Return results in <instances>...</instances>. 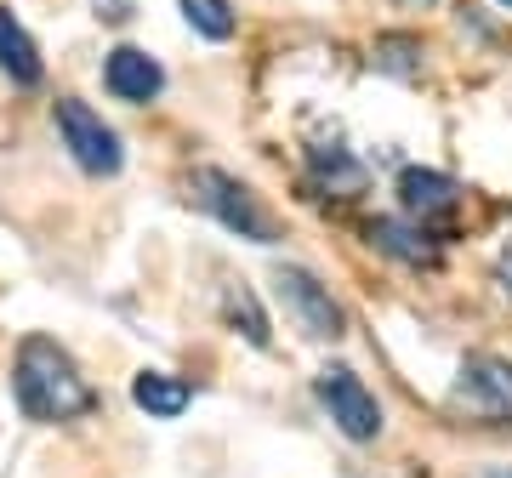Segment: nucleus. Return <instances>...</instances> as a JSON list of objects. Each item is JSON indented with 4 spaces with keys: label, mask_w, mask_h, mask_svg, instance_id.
I'll use <instances>...</instances> for the list:
<instances>
[{
    "label": "nucleus",
    "mask_w": 512,
    "mask_h": 478,
    "mask_svg": "<svg viewBox=\"0 0 512 478\" xmlns=\"http://www.w3.org/2000/svg\"><path fill=\"white\" fill-rule=\"evenodd\" d=\"M274 291H279V302L291 308V319L313 336V342H336V336L348 331L342 308L330 302V291L308 274V268H296V262H279V268H274Z\"/></svg>",
    "instance_id": "6"
},
{
    "label": "nucleus",
    "mask_w": 512,
    "mask_h": 478,
    "mask_svg": "<svg viewBox=\"0 0 512 478\" xmlns=\"http://www.w3.org/2000/svg\"><path fill=\"white\" fill-rule=\"evenodd\" d=\"M92 12H97V23H131V0H92Z\"/></svg>",
    "instance_id": "16"
},
{
    "label": "nucleus",
    "mask_w": 512,
    "mask_h": 478,
    "mask_svg": "<svg viewBox=\"0 0 512 478\" xmlns=\"http://www.w3.org/2000/svg\"><path fill=\"white\" fill-rule=\"evenodd\" d=\"M12 393H18V410L29 422H74L97 405L92 382L52 336H23L18 365H12Z\"/></svg>",
    "instance_id": "1"
},
{
    "label": "nucleus",
    "mask_w": 512,
    "mask_h": 478,
    "mask_svg": "<svg viewBox=\"0 0 512 478\" xmlns=\"http://www.w3.org/2000/svg\"><path fill=\"white\" fill-rule=\"evenodd\" d=\"M365 239L382 257H399V262H410V268H433V262H439V251L427 245V234L410 228V222H399V217H376L365 228Z\"/></svg>",
    "instance_id": "10"
},
{
    "label": "nucleus",
    "mask_w": 512,
    "mask_h": 478,
    "mask_svg": "<svg viewBox=\"0 0 512 478\" xmlns=\"http://www.w3.org/2000/svg\"><path fill=\"white\" fill-rule=\"evenodd\" d=\"M103 86H109V97H120V103H154V97L165 92V69L143 52V46H114V52L103 57Z\"/></svg>",
    "instance_id": "7"
},
{
    "label": "nucleus",
    "mask_w": 512,
    "mask_h": 478,
    "mask_svg": "<svg viewBox=\"0 0 512 478\" xmlns=\"http://www.w3.org/2000/svg\"><path fill=\"white\" fill-rule=\"evenodd\" d=\"M313 393H319V405L330 410V422H336L342 439L370 444L376 433H382V405H376V393H370L348 365H325L319 376H313Z\"/></svg>",
    "instance_id": "5"
},
{
    "label": "nucleus",
    "mask_w": 512,
    "mask_h": 478,
    "mask_svg": "<svg viewBox=\"0 0 512 478\" xmlns=\"http://www.w3.org/2000/svg\"><path fill=\"white\" fill-rule=\"evenodd\" d=\"M399 205H404V217L433 222V217H450V211L461 205V188L450 183L444 171L404 166V171H399Z\"/></svg>",
    "instance_id": "8"
},
{
    "label": "nucleus",
    "mask_w": 512,
    "mask_h": 478,
    "mask_svg": "<svg viewBox=\"0 0 512 478\" xmlns=\"http://www.w3.org/2000/svg\"><path fill=\"white\" fill-rule=\"evenodd\" d=\"M404 6H433V0H404Z\"/></svg>",
    "instance_id": "18"
},
{
    "label": "nucleus",
    "mask_w": 512,
    "mask_h": 478,
    "mask_svg": "<svg viewBox=\"0 0 512 478\" xmlns=\"http://www.w3.org/2000/svg\"><path fill=\"white\" fill-rule=\"evenodd\" d=\"M0 69L12 74L18 86H40V74H46V63H40V46L29 40V29H23L12 12H0Z\"/></svg>",
    "instance_id": "11"
},
{
    "label": "nucleus",
    "mask_w": 512,
    "mask_h": 478,
    "mask_svg": "<svg viewBox=\"0 0 512 478\" xmlns=\"http://www.w3.org/2000/svg\"><path fill=\"white\" fill-rule=\"evenodd\" d=\"M188 399H194L188 382L183 376H171V370H137V376H131V405L148 410V416H160V422L183 416Z\"/></svg>",
    "instance_id": "9"
},
{
    "label": "nucleus",
    "mask_w": 512,
    "mask_h": 478,
    "mask_svg": "<svg viewBox=\"0 0 512 478\" xmlns=\"http://www.w3.org/2000/svg\"><path fill=\"white\" fill-rule=\"evenodd\" d=\"M490 478H512V473H490Z\"/></svg>",
    "instance_id": "19"
},
{
    "label": "nucleus",
    "mask_w": 512,
    "mask_h": 478,
    "mask_svg": "<svg viewBox=\"0 0 512 478\" xmlns=\"http://www.w3.org/2000/svg\"><path fill=\"white\" fill-rule=\"evenodd\" d=\"M376 69L399 74V80H416L421 74V40L416 35H382L376 40Z\"/></svg>",
    "instance_id": "15"
},
{
    "label": "nucleus",
    "mask_w": 512,
    "mask_h": 478,
    "mask_svg": "<svg viewBox=\"0 0 512 478\" xmlns=\"http://www.w3.org/2000/svg\"><path fill=\"white\" fill-rule=\"evenodd\" d=\"M194 200H200L228 234L256 239V245H274L279 228H274V217H268V205L256 200L239 177H228V171H217V166H200L194 171Z\"/></svg>",
    "instance_id": "3"
},
{
    "label": "nucleus",
    "mask_w": 512,
    "mask_h": 478,
    "mask_svg": "<svg viewBox=\"0 0 512 478\" xmlns=\"http://www.w3.org/2000/svg\"><path fill=\"white\" fill-rule=\"evenodd\" d=\"M57 137L63 148L74 154V166L92 171V177H114V171L126 166V148H120V131L92 109V103H80V97H57Z\"/></svg>",
    "instance_id": "2"
},
{
    "label": "nucleus",
    "mask_w": 512,
    "mask_h": 478,
    "mask_svg": "<svg viewBox=\"0 0 512 478\" xmlns=\"http://www.w3.org/2000/svg\"><path fill=\"white\" fill-rule=\"evenodd\" d=\"M495 279H501V291L512 296V234H507V245H501V257H495Z\"/></svg>",
    "instance_id": "17"
},
{
    "label": "nucleus",
    "mask_w": 512,
    "mask_h": 478,
    "mask_svg": "<svg viewBox=\"0 0 512 478\" xmlns=\"http://www.w3.org/2000/svg\"><path fill=\"white\" fill-rule=\"evenodd\" d=\"M183 18H188V29L194 35H205V40H228L234 35V0H183Z\"/></svg>",
    "instance_id": "14"
},
{
    "label": "nucleus",
    "mask_w": 512,
    "mask_h": 478,
    "mask_svg": "<svg viewBox=\"0 0 512 478\" xmlns=\"http://www.w3.org/2000/svg\"><path fill=\"white\" fill-rule=\"evenodd\" d=\"M222 313H228V325H239V331H245V342H251V348H268V342H274L268 319H262L256 296L245 291V285H228V296H222Z\"/></svg>",
    "instance_id": "13"
},
{
    "label": "nucleus",
    "mask_w": 512,
    "mask_h": 478,
    "mask_svg": "<svg viewBox=\"0 0 512 478\" xmlns=\"http://www.w3.org/2000/svg\"><path fill=\"white\" fill-rule=\"evenodd\" d=\"M501 6H507V12H512V0H501Z\"/></svg>",
    "instance_id": "20"
},
{
    "label": "nucleus",
    "mask_w": 512,
    "mask_h": 478,
    "mask_svg": "<svg viewBox=\"0 0 512 478\" xmlns=\"http://www.w3.org/2000/svg\"><path fill=\"white\" fill-rule=\"evenodd\" d=\"M308 166H313V177H319V183H330V194H342V200L365 188V166H359L342 143H313L308 148Z\"/></svg>",
    "instance_id": "12"
},
{
    "label": "nucleus",
    "mask_w": 512,
    "mask_h": 478,
    "mask_svg": "<svg viewBox=\"0 0 512 478\" xmlns=\"http://www.w3.org/2000/svg\"><path fill=\"white\" fill-rule=\"evenodd\" d=\"M450 405L467 410L473 422L512 427V359H495V353H473V359L461 365L456 387H450Z\"/></svg>",
    "instance_id": "4"
}]
</instances>
